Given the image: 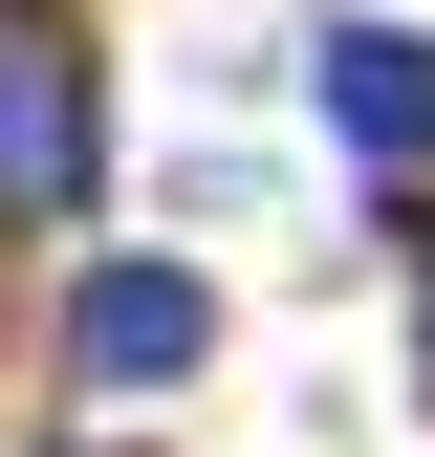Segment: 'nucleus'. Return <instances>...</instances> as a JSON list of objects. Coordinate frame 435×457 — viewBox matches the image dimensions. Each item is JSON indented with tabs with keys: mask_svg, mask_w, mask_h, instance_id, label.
Masks as SVG:
<instances>
[{
	"mask_svg": "<svg viewBox=\"0 0 435 457\" xmlns=\"http://www.w3.org/2000/svg\"><path fill=\"white\" fill-rule=\"evenodd\" d=\"M0 196H22V218H87V66H66V44H0Z\"/></svg>",
	"mask_w": 435,
	"mask_h": 457,
	"instance_id": "nucleus-2",
	"label": "nucleus"
},
{
	"mask_svg": "<svg viewBox=\"0 0 435 457\" xmlns=\"http://www.w3.org/2000/svg\"><path fill=\"white\" fill-rule=\"evenodd\" d=\"M326 131H349L370 175H435V44H392V22H349V44H326Z\"/></svg>",
	"mask_w": 435,
	"mask_h": 457,
	"instance_id": "nucleus-3",
	"label": "nucleus"
},
{
	"mask_svg": "<svg viewBox=\"0 0 435 457\" xmlns=\"http://www.w3.org/2000/svg\"><path fill=\"white\" fill-rule=\"evenodd\" d=\"M196 349H218V283L196 262H87V305H66V370L87 392H175Z\"/></svg>",
	"mask_w": 435,
	"mask_h": 457,
	"instance_id": "nucleus-1",
	"label": "nucleus"
}]
</instances>
